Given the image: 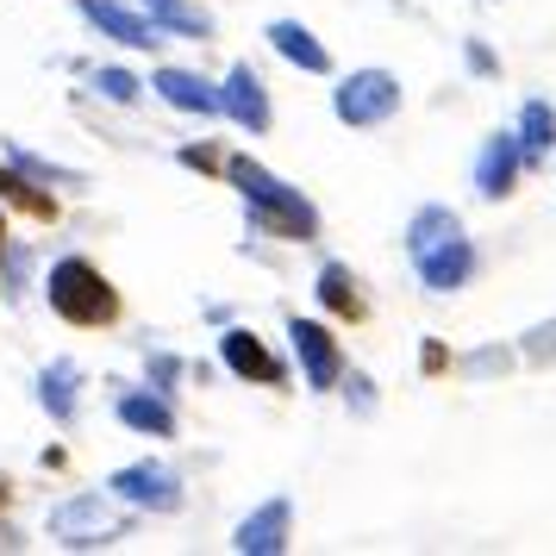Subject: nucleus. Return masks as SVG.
Segmentation results:
<instances>
[{"mask_svg": "<svg viewBox=\"0 0 556 556\" xmlns=\"http://www.w3.org/2000/svg\"><path fill=\"white\" fill-rule=\"evenodd\" d=\"M331 113L351 131H376L401 113V76L388 70H351V76L331 88Z\"/></svg>", "mask_w": 556, "mask_h": 556, "instance_id": "nucleus-4", "label": "nucleus"}, {"mask_svg": "<svg viewBox=\"0 0 556 556\" xmlns=\"http://www.w3.org/2000/svg\"><path fill=\"white\" fill-rule=\"evenodd\" d=\"M181 163H188V169H201V176H213V169H219V176H226V156H219V151H213V144H206V138H201V144H181Z\"/></svg>", "mask_w": 556, "mask_h": 556, "instance_id": "nucleus-25", "label": "nucleus"}, {"mask_svg": "<svg viewBox=\"0 0 556 556\" xmlns=\"http://www.w3.org/2000/svg\"><path fill=\"white\" fill-rule=\"evenodd\" d=\"M526 356H531V363H556V319H551V326H538L526 338Z\"/></svg>", "mask_w": 556, "mask_h": 556, "instance_id": "nucleus-26", "label": "nucleus"}, {"mask_svg": "<svg viewBox=\"0 0 556 556\" xmlns=\"http://www.w3.org/2000/svg\"><path fill=\"white\" fill-rule=\"evenodd\" d=\"M0 551H26V538H20L13 526H0Z\"/></svg>", "mask_w": 556, "mask_h": 556, "instance_id": "nucleus-30", "label": "nucleus"}, {"mask_svg": "<svg viewBox=\"0 0 556 556\" xmlns=\"http://www.w3.org/2000/svg\"><path fill=\"white\" fill-rule=\"evenodd\" d=\"M131 526V506L119 494H70L63 506H51V538L63 551H106L119 544Z\"/></svg>", "mask_w": 556, "mask_h": 556, "instance_id": "nucleus-3", "label": "nucleus"}, {"mask_svg": "<svg viewBox=\"0 0 556 556\" xmlns=\"http://www.w3.org/2000/svg\"><path fill=\"white\" fill-rule=\"evenodd\" d=\"M288 531H294V501L276 494V501H263L256 513L238 519L231 551H238V556H281V551H288Z\"/></svg>", "mask_w": 556, "mask_h": 556, "instance_id": "nucleus-8", "label": "nucleus"}, {"mask_svg": "<svg viewBox=\"0 0 556 556\" xmlns=\"http://www.w3.org/2000/svg\"><path fill=\"white\" fill-rule=\"evenodd\" d=\"M469 70H481V76H494V51H488V45H469Z\"/></svg>", "mask_w": 556, "mask_h": 556, "instance_id": "nucleus-29", "label": "nucleus"}, {"mask_svg": "<svg viewBox=\"0 0 556 556\" xmlns=\"http://www.w3.org/2000/svg\"><path fill=\"white\" fill-rule=\"evenodd\" d=\"M451 238H463V219H456L451 206H419L406 219V256H426L438 244H451Z\"/></svg>", "mask_w": 556, "mask_h": 556, "instance_id": "nucleus-18", "label": "nucleus"}, {"mask_svg": "<svg viewBox=\"0 0 556 556\" xmlns=\"http://www.w3.org/2000/svg\"><path fill=\"white\" fill-rule=\"evenodd\" d=\"M81 20L101 31V38L126 45V51H156V45H163V31L151 26V13H131L119 0H81Z\"/></svg>", "mask_w": 556, "mask_h": 556, "instance_id": "nucleus-11", "label": "nucleus"}, {"mask_svg": "<svg viewBox=\"0 0 556 556\" xmlns=\"http://www.w3.org/2000/svg\"><path fill=\"white\" fill-rule=\"evenodd\" d=\"M7 163H13V169H26L38 188H51V181H76L70 169H56V163H45V156H31L26 144H7Z\"/></svg>", "mask_w": 556, "mask_h": 556, "instance_id": "nucleus-23", "label": "nucleus"}, {"mask_svg": "<svg viewBox=\"0 0 556 556\" xmlns=\"http://www.w3.org/2000/svg\"><path fill=\"white\" fill-rule=\"evenodd\" d=\"M0 201L31 213V219H56V194L51 188H38L26 169H13V163H0Z\"/></svg>", "mask_w": 556, "mask_h": 556, "instance_id": "nucleus-21", "label": "nucleus"}, {"mask_svg": "<svg viewBox=\"0 0 556 556\" xmlns=\"http://www.w3.org/2000/svg\"><path fill=\"white\" fill-rule=\"evenodd\" d=\"M219 356H226V369L238 381H256V388H281V381H288V363L244 326H231L226 338H219Z\"/></svg>", "mask_w": 556, "mask_h": 556, "instance_id": "nucleus-10", "label": "nucleus"}, {"mask_svg": "<svg viewBox=\"0 0 556 556\" xmlns=\"http://www.w3.org/2000/svg\"><path fill=\"white\" fill-rule=\"evenodd\" d=\"M313 294H319V306H326L331 319H363L369 313V301H363V288H356V276L344 263H326L319 281H313Z\"/></svg>", "mask_w": 556, "mask_h": 556, "instance_id": "nucleus-17", "label": "nucleus"}, {"mask_svg": "<svg viewBox=\"0 0 556 556\" xmlns=\"http://www.w3.org/2000/svg\"><path fill=\"white\" fill-rule=\"evenodd\" d=\"M0 251H7V213H0Z\"/></svg>", "mask_w": 556, "mask_h": 556, "instance_id": "nucleus-31", "label": "nucleus"}, {"mask_svg": "<svg viewBox=\"0 0 556 556\" xmlns=\"http://www.w3.org/2000/svg\"><path fill=\"white\" fill-rule=\"evenodd\" d=\"M106 494H119V501L131 506V513H181V476L176 469H163V463H126V469H113L106 476Z\"/></svg>", "mask_w": 556, "mask_h": 556, "instance_id": "nucleus-5", "label": "nucleus"}, {"mask_svg": "<svg viewBox=\"0 0 556 556\" xmlns=\"http://www.w3.org/2000/svg\"><path fill=\"white\" fill-rule=\"evenodd\" d=\"M263 38H269V51H276L281 63H294L301 76H331V51L301 26V20H276V26L263 31Z\"/></svg>", "mask_w": 556, "mask_h": 556, "instance_id": "nucleus-15", "label": "nucleus"}, {"mask_svg": "<svg viewBox=\"0 0 556 556\" xmlns=\"http://www.w3.org/2000/svg\"><path fill=\"white\" fill-rule=\"evenodd\" d=\"M144 88H156L176 113H194V119H219V113H226V106H219V88L206 76H194V70H156Z\"/></svg>", "mask_w": 556, "mask_h": 556, "instance_id": "nucleus-14", "label": "nucleus"}, {"mask_svg": "<svg viewBox=\"0 0 556 556\" xmlns=\"http://www.w3.org/2000/svg\"><path fill=\"white\" fill-rule=\"evenodd\" d=\"M94 88H101L113 106H138L144 101V81L131 76V70H119V63H106V70H94Z\"/></svg>", "mask_w": 556, "mask_h": 556, "instance_id": "nucleus-22", "label": "nucleus"}, {"mask_svg": "<svg viewBox=\"0 0 556 556\" xmlns=\"http://www.w3.org/2000/svg\"><path fill=\"white\" fill-rule=\"evenodd\" d=\"M469 369H476V376H494V369H506V351H481V356H469Z\"/></svg>", "mask_w": 556, "mask_h": 556, "instance_id": "nucleus-27", "label": "nucleus"}, {"mask_svg": "<svg viewBox=\"0 0 556 556\" xmlns=\"http://www.w3.org/2000/svg\"><path fill=\"white\" fill-rule=\"evenodd\" d=\"M38 406L51 413L56 426H76V413H81V363L76 356H51L38 369Z\"/></svg>", "mask_w": 556, "mask_h": 556, "instance_id": "nucleus-13", "label": "nucleus"}, {"mask_svg": "<svg viewBox=\"0 0 556 556\" xmlns=\"http://www.w3.org/2000/svg\"><path fill=\"white\" fill-rule=\"evenodd\" d=\"M519 169H526V151H519V131H488L476 151V194L481 201H506L519 188Z\"/></svg>", "mask_w": 556, "mask_h": 556, "instance_id": "nucleus-9", "label": "nucleus"}, {"mask_svg": "<svg viewBox=\"0 0 556 556\" xmlns=\"http://www.w3.org/2000/svg\"><path fill=\"white\" fill-rule=\"evenodd\" d=\"M219 106H226V119L238 131H251V138H263V131L276 126V106H269V88H263V76H256L251 63H231V76L219 81Z\"/></svg>", "mask_w": 556, "mask_h": 556, "instance_id": "nucleus-7", "label": "nucleus"}, {"mask_svg": "<svg viewBox=\"0 0 556 556\" xmlns=\"http://www.w3.org/2000/svg\"><path fill=\"white\" fill-rule=\"evenodd\" d=\"M144 369H151V388H156V394H169V388H176V376H181V356L151 351V356H144Z\"/></svg>", "mask_w": 556, "mask_h": 556, "instance_id": "nucleus-24", "label": "nucleus"}, {"mask_svg": "<svg viewBox=\"0 0 556 556\" xmlns=\"http://www.w3.org/2000/svg\"><path fill=\"white\" fill-rule=\"evenodd\" d=\"M519 151H526V169H538V163L556 151V106L551 101L519 106Z\"/></svg>", "mask_w": 556, "mask_h": 556, "instance_id": "nucleus-20", "label": "nucleus"}, {"mask_svg": "<svg viewBox=\"0 0 556 556\" xmlns=\"http://www.w3.org/2000/svg\"><path fill=\"white\" fill-rule=\"evenodd\" d=\"M413 269H419V281H426L431 294H456V288H469V276H476V244L469 238H451L438 251L413 256Z\"/></svg>", "mask_w": 556, "mask_h": 556, "instance_id": "nucleus-12", "label": "nucleus"}, {"mask_svg": "<svg viewBox=\"0 0 556 556\" xmlns=\"http://www.w3.org/2000/svg\"><path fill=\"white\" fill-rule=\"evenodd\" d=\"M45 301H51L56 319H70V326H113L119 319V288L88 263V256H63L51 263V276H45Z\"/></svg>", "mask_w": 556, "mask_h": 556, "instance_id": "nucleus-2", "label": "nucleus"}, {"mask_svg": "<svg viewBox=\"0 0 556 556\" xmlns=\"http://www.w3.org/2000/svg\"><path fill=\"white\" fill-rule=\"evenodd\" d=\"M351 406H356V413H369V406H376V394H369V376H351Z\"/></svg>", "mask_w": 556, "mask_h": 556, "instance_id": "nucleus-28", "label": "nucleus"}, {"mask_svg": "<svg viewBox=\"0 0 556 556\" xmlns=\"http://www.w3.org/2000/svg\"><path fill=\"white\" fill-rule=\"evenodd\" d=\"M0 506H7V481H0Z\"/></svg>", "mask_w": 556, "mask_h": 556, "instance_id": "nucleus-32", "label": "nucleus"}, {"mask_svg": "<svg viewBox=\"0 0 556 556\" xmlns=\"http://www.w3.org/2000/svg\"><path fill=\"white\" fill-rule=\"evenodd\" d=\"M226 181L238 188L251 231L281 238V244H313L319 238V206L306 201L301 188H288L281 176H269L256 156H226Z\"/></svg>", "mask_w": 556, "mask_h": 556, "instance_id": "nucleus-1", "label": "nucleus"}, {"mask_svg": "<svg viewBox=\"0 0 556 556\" xmlns=\"http://www.w3.org/2000/svg\"><path fill=\"white\" fill-rule=\"evenodd\" d=\"M151 13L156 31H176V38H213V13L194 7V0H138Z\"/></svg>", "mask_w": 556, "mask_h": 556, "instance_id": "nucleus-19", "label": "nucleus"}, {"mask_svg": "<svg viewBox=\"0 0 556 556\" xmlns=\"http://www.w3.org/2000/svg\"><path fill=\"white\" fill-rule=\"evenodd\" d=\"M288 344H294V363H301V376L313 394H331L338 381H344V351H338V338H331V326H319V319H288Z\"/></svg>", "mask_w": 556, "mask_h": 556, "instance_id": "nucleus-6", "label": "nucleus"}, {"mask_svg": "<svg viewBox=\"0 0 556 556\" xmlns=\"http://www.w3.org/2000/svg\"><path fill=\"white\" fill-rule=\"evenodd\" d=\"M119 426L138 431V438H176V406H169V394H156V388H131V394H119Z\"/></svg>", "mask_w": 556, "mask_h": 556, "instance_id": "nucleus-16", "label": "nucleus"}]
</instances>
